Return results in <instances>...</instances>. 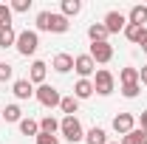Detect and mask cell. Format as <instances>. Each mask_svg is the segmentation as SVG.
I'll return each instance as SVG.
<instances>
[{"label": "cell", "mask_w": 147, "mask_h": 144, "mask_svg": "<svg viewBox=\"0 0 147 144\" xmlns=\"http://www.w3.org/2000/svg\"><path fill=\"white\" fill-rule=\"evenodd\" d=\"M139 85H147V65L139 68Z\"/></svg>", "instance_id": "4dcf8cb0"}, {"label": "cell", "mask_w": 147, "mask_h": 144, "mask_svg": "<svg viewBox=\"0 0 147 144\" xmlns=\"http://www.w3.org/2000/svg\"><path fill=\"white\" fill-rule=\"evenodd\" d=\"M144 144H147V141H144Z\"/></svg>", "instance_id": "e575fe53"}, {"label": "cell", "mask_w": 147, "mask_h": 144, "mask_svg": "<svg viewBox=\"0 0 147 144\" xmlns=\"http://www.w3.org/2000/svg\"><path fill=\"white\" fill-rule=\"evenodd\" d=\"M91 93H93V82L91 79H79V82L74 85V96H76V99H88Z\"/></svg>", "instance_id": "2e32d148"}, {"label": "cell", "mask_w": 147, "mask_h": 144, "mask_svg": "<svg viewBox=\"0 0 147 144\" xmlns=\"http://www.w3.org/2000/svg\"><path fill=\"white\" fill-rule=\"evenodd\" d=\"M59 110H62L65 116H74V113L79 110V99H76V96H62V102H59Z\"/></svg>", "instance_id": "d6986e66"}, {"label": "cell", "mask_w": 147, "mask_h": 144, "mask_svg": "<svg viewBox=\"0 0 147 144\" xmlns=\"http://www.w3.org/2000/svg\"><path fill=\"white\" fill-rule=\"evenodd\" d=\"M127 23L130 26H144L147 23V6H133L127 14Z\"/></svg>", "instance_id": "4fadbf2b"}, {"label": "cell", "mask_w": 147, "mask_h": 144, "mask_svg": "<svg viewBox=\"0 0 147 144\" xmlns=\"http://www.w3.org/2000/svg\"><path fill=\"white\" fill-rule=\"evenodd\" d=\"M14 45H17V51L23 57H31L37 48H40V37H37V31H28V28H26V31L17 34V42H14Z\"/></svg>", "instance_id": "3957f363"}, {"label": "cell", "mask_w": 147, "mask_h": 144, "mask_svg": "<svg viewBox=\"0 0 147 144\" xmlns=\"http://www.w3.org/2000/svg\"><path fill=\"white\" fill-rule=\"evenodd\" d=\"M68 17L62 14H54V11H40L37 14V28L40 31H54V34H65L68 31Z\"/></svg>", "instance_id": "6da1fadb"}, {"label": "cell", "mask_w": 147, "mask_h": 144, "mask_svg": "<svg viewBox=\"0 0 147 144\" xmlns=\"http://www.w3.org/2000/svg\"><path fill=\"white\" fill-rule=\"evenodd\" d=\"M74 68V57L71 54H57L54 57V71L57 73H68Z\"/></svg>", "instance_id": "5bb4252c"}, {"label": "cell", "mask_w": 147, "mask_h": 144, "mask_svg": "<svg viewBox=\"0 0 147 144\" xmlns=\"http://www.w3.org/2000/svg\"><path fill=\"white\" fill-rule=\"evenodd\" d=\"M108 144H116V141H108Z\"/></svg>", "instance_id": "836d02e7"}, {"label": "cell", "mask_w": 147, "mask_h": 144, "mask_svg": "<svg viewBox=\"0 0 147 144\" xmlns=\"http://www.w3.org/2000/svg\"><path fill=\"white\" fill-rule=\"evenodd\" d=\"M102 26L108 28V34H116V31H125V28H127V17H125L122 11H108Z\"/></svg>", "instance_id": "52a82bcc"}, {"label": "cell", "mask_w": 147, "mask_h": 144, "mask_svg": "<svg viewBox=\"0 0 147 144\" xmlns=\"http://www.w3.org/2000/svg\"><path fill=\"white\" fill-rule=\"evenodd\" d=\"M142 51H144V54H147V42H144V45H142Z\"/></svg>", "instance_id": "d6a6232c"}, {"label": "cell", "mask_w": 147, "mask_h": 144, "mask_svg": "<svg viewBox=\"0 0 147 144\" xmlns=\"http://www.w3.org/2000/svg\"><path fill=\"white\" fill-rule=\"evenodd\" d=\"M37 144H59V139H57V136H45V133H40V136H37Z\"/></svg>", "instance_id": "f546056e"}, {"label": "cell", "mask_w": 147, "mask_h": 144, "mask_svg": "<svg viewBox=\"0 0 147 144\" xmlns=\"http://www.w3.org/2000/svg\"><path fill=\"white\" fill-rule=\"evenodd\" d=\"M85 144H108V133L102 127H93V130H88V136H85Z\"/></svg>", "instance_id": "ac0fdd59"}, {"label": "cell", "mask_w": 147, "mask_h": 144, "mask_svg": "<svg viewBox=\"0 0 147 144\" xmlns=\"http://www.w3.org/2000/svg\"><path fill=\"white\" fill-rule=\"evenodd\" d=\"M91 59L99 62V65L110 62L113 59V45L110 42H91Z\"/></svg>", "instance_id": "8992f818"}, {"label": "cell", "mask_w": 147, "mask_h": 144, "mask_svg": "<svg viewBox=\"0 0 147 144\" xmlns=\"http://www.w3.org/2000/svg\"><path fill=\"white\" fill-rule=\"evenodd\" d=\"M45 68H48V65H45V62H40V59H37V62H31V73H28V82H31V85H34V82L45 85Z\"/></svg>", "instance_id": "7c38bea8"}, {"label": "cell", "mask_w": 147, "mask_h": 144, "mask_svg": "<svg viewBox=\"0 0 147 144\" xmlns=\"http://www.w3.org/2000/svg\"><path fill=\"white\" fill-rule=\"evenodd\" d=\"M11 73H14V68H11L9 62H0V82H9Z\"/></svg>", "instance_id": "83f0119b"}, {"label": "cell", "mask_w": 147, "mask_h": 144, "mask_svg": "<svg viewBox=\"0 0 147 144\" xmlns=\"http://www.w3.org/2000/svg\"><path fill=\"white\" fill-rule=\"evenodd\" d=\"M79 11H82V3H79V0H62V17H76V14H79Z\"/></svg>", "instance_id": "7402d4cb"}, {"label": "cell", "mask_w": 147, "mask_h": 144, "mask_svg": "<svg viewBox=\"0 0 147 144\" xmlns=\"http://www.w3.org/2000/svg\"><path fill=\"white\" fill-rule=\"evenodd\" d=\"M34 96H37V102L45 105V108H59V102H62V96H59V90L54 85H40L34 90Z\"/></svg>", "instance_id": "277c9868"}, {"label": "cell", "mask_w": 147, "mask_h": 144, "mask_svg": "<svg viewBox=\"0 0 147 144\" xmlns=\"http://www.w3.org/2000/svg\"><path fill=\"white\" fill-rule=\"evenodd\" d=\"M142 130H147V110L142 113Z\"/></svg>", "instance_id": "1f68e13d"}, {"label": "cell", "mask_w": 147, "mask_h": 144, "mask_svg": "<svg viewBox=\"0 0 147 144\" xmlns=\"http://www.w3.org/2000/svg\"><path fill=\"white\" fill-rule=\"evenodd\" d=\"M88 37H91V42H108V28L102 23H93L88 28Z\"/></svg>", "instance_id": "e0dca14e"}, {"label": "cell", "mask_w": 147, "mask_h": 144, "mask_svg": "<svg viewBox=\"0 0 147 144\" xmlns=\"http://www.w3.org/2000/svg\"><path fill=\"white\" fill-rule=\"evenodd\" d=\"M31 9V0H14L11 3V11H28Z\"/></svg>", "instance_id": "f1b7e54d"}, {"label": "cell", "mask_w": 147, "mask_h": 144, "mask_svg": "<svg viewBox=\"0 0 147 144\" xmlns=\"http://www.w3.org/2000/svg\"><path fill=\"white\" fill-rule=\"evenodd\" d=\"M14 42H17L14 28H0V48H9V45H14Z\"/></svg>", "instance_id": "603a6c76"}, {"label": "cell", "mask_w": 147, "mask_h": 144, "mask_svg": "<svg viewBox=\"0 0 147 144\" xmlns=\"http://www.w3.org/2000/svg\"><path fill=\"white\" fill-rule=\"evenodd\" d=\"M59 133H62L71 144H76V141H82V139H85L82 124H79V119H76V116H65V119L59 122Z\"/></svg>", "instance_id": "7a4b0ae2"}, {"label": "cell", "mask_w": 147, "mask_h": 144, "mask_svg": "<svg viewBox=\"0 0 147 144\" xmlns=\"http://www.w3.org/2000/svg\"><path fill=\"white\" fill-rule=\"evenodd\" d=\"M20 133L23 136H40V122H34V119H20Z\"/></svg>", "instance_id": "ffe728a7"}, {"label": "cell", "mask_w": 147, "mask_h": 144, "mask_svg": "<svg viewBox=\"0 0 147 144\" xmlns=\"http://www.w3.org/2000/svg\"><path fill=\"white\" fill-rule=\"evenodd\" d=\"M119 79H122V85H133V82H139V68H122Z\"/></svg>", "instance_id": "cb8c5ba5"}, {"label": "cell", "mask_w": 147, "mask_h": 144, "mask_svg": "<svg viewBox=\"0 0 147 144\" xmlns=\"http://www.w3.org/2000/svg\"><path fill=\"white\" fill-rule=\"evenodd\" d=\"M136 124V119H133V113H119L116 119H113V130L119 133V136H127L130 130Z\"/></svg>", "instance_id": "9c48e42d"}, {"label": "cell", "mask_w": 147, "mask_h": 144, "mask_svg": "<svg viewBox=\"0 0 147 144\" xmlns=\"http://www.w3.org/2000/svg\"><path fill=\"white\" fill-rule=\"evenodd\" d=\"M57 130H59V122H57L54 116H45V119L40 122V133H45V136H54Z\"/></svg>", "instance_id": "44dd1931"}, {"label": "cell", "mask_w": 147, "mask_h": 144, "mask_svg": "<svg viewBox=\"0 0 147 144\" xmlns=\"http://www.w3.org/2000/svg\"><path fill=\"white\" fill-rule=\"evenodd\" d=\"M147 141V130L142 127H133L127 136H122V144H144Z\"/></svg>", "instance_id": "9a60e30c"}, {"label": "cell", "mask_w": 147, "mask_h": 144, "mask_svg": "<svg viewBox=\"0 0 147 144\" xmlns=\"http://www.w3.org/2000/svg\"><path fill=\"white\" fill-rule=\"evenodd\" d=\"M3 119H6V122H20V119H23V110H20L17 105H6V110H3Z\"/></svg>", "instance_id": "d4e9b609"}, {"label": "cell", "mask_w": 147, "mask_h": 144, "mask_svg": "<svg viewBox=\"0 0 147 144\" xmlns=\"http://www.w3.org/2000/svg\"><path fill=\"white\" fill-rule=\"evenodd\" d=\"M74 71L79 73L82 79H88V76L96 71V62L91 59V54H79V57H74Z\"/></svg>", "instance_id": "ba28073f"}, {"label": "cell", "mask_w": 147, "mask_h": 144, "mask_svg": "<svg viewBox=\"0 0 147 144\" xmlns=\"http://www.w3.org/2000/svg\"><path fill=\"white\" fill-rule=\"evenodd\" d=\"M113 85H116L113 73L105 71V68H99V71H96V79H93V90H96L99 96H110V93H113Z\"/></svg>", "instance_id": "5b68a950"}, {"label": "cell", "mask_w": 147, "mask_h": 144, "mask_svg": "<svg viewBox=\"0 0 147 144\" xmlns=\"http://www.w3.org/2000/svg\"><path fill=\"white\" fill-rule=\"evenodd\" d=\"M11 90H14V96H17V99H31V96H34V85H31L28 79H17Z\"/></svg>", "instance_id": "8fae6325"}, {"label": "cell", "mask_w": 147, "mask_h": 144, "mask_svg": "<svg viewBox=\"0 0 147 144\" xmlns=\"http://www.w3.org/2000/svg\"><path fill=\"white\" fill-rule=\"evenodd\" d=\"M0 28H11V6L0 3Z\"/></svg>", "instance_id": "484cf974"}, {"label": "cell", "mask_w": 147, "mask_h": 144, "mask_svg": "<svg viewBox=\"0 0 147 144\" xmlns=\"http://www.w3.org/2000/svg\"><path fill=\"white\" fill-rule=\"evenodd\" d=\"M142 93V85L139 82H133V85H122V96H127V99H136Z\"/></svg>", "instance_id": "4316f807"}, {"label": "cell", "mask_w": 147, "mask_h": 144, "mask_svg": "<svg viewBox=\"0 0 147 144\" xmlns=\"http://www.w3.org/2000/svg\"><path fill=\"white\" fill-rule=\"evenodd\" d=\"M125 37H127L130 42H136V45H144V42H147V26H130V23H127Z\"/></svg>", "instance_id": "30bf717a"}]
</instances>
